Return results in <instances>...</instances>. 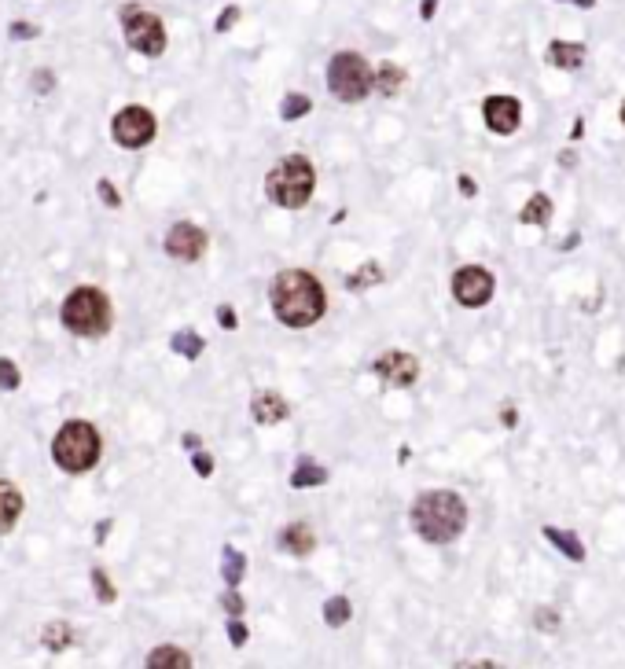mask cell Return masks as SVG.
<instances>
[{
    "label": "cell",
    "instance_id": "obj_1",
    "mask_svg": "<svg viewBox=\"0 0 625 669\" xmlns=\"http://www.w3.org/2000/svg\"><path fill=\"white\" fill-rule=\"evenodd\" d=\"M328 309V298L320 291L317 276L306 269H284L273 280V313L284 320L287 328H309L317 324Z\"/></svg>",
    "mask_w": 625,
    "mask_h": 669
},
{
    "label": "cell",
    "instance_id": "obj_2",
    "mask_svg": "<svg viewBox=\"0 0 625 669\" xmlns=\"http://www.w3.org/2000/svg\"><path fill=\"white\" fill-rule=\"evenodd\" d=\"M412 526L423 541L431 545H449L456 541L467 526V504L449 489H434V493H423L416 504H412Z\"/></svg>",
    "mask_w": 625,
    "mask_h": 669
},
{
    "label": "cell",
    "instance_id": "obj_3",
    "mask_svg": "<svg viewBox=\"0 0 625 669\" xmlns=\"http://www.w3.org/2000/svg\"><path fill=\"white\" fill-rule=\"evenodd\" d=\"M313 188H317V173H313V162L306 155H287L265 177V195L276 206H287V210L306 206L313 199Z\"/></svg>",
    "mask_w": 625,
    "mask_h": 669
},
{
    "label": "cell",
    "instance_id": "obj_4",
    "mask_svg": "<svg viewBox=\"0 0 625 669\" xmlns=\"http://www.w3.org/2000/svg\"><path fill=\"white\" fill-rule=\"evenodd\" d=\"M59 317H63V328L81 335V339H100V335L111 331L114 313L103 291H96V287H78V291L67 295Z\"/></svg>",
    "mask_w": 625,
    "mask_h": 669
},
{
    "label": "cell",
    "instance_id": "obj_5",
    "mask_svg": "<svg viewBox=\"0 0 625 669\" xmlns=\"http://www.w3.org/2000/svg\"><path fill=\"white\" fill-rule=\"evenodd\" d=\"M100 449H103L100 431H96L89 420L63 423V431L52 438V460H56L63 471H70V475H81V471L96 467Z\"/></svg>",
    "mask_w": 625,
    "mask_h": 669
},
{
    "label": "cell",
    "instance_id": "obj_6",
    "mask_svg": "<svg viewBox=\"0 0 625 669\" xmlns=\"http://www.w3.org/2000/svg\"><path fill=\"white\" fill-rule=\"evenodd\" d=\"M328 89L342 103H361L372 92V67L357 52H339L328 63Z\"/></svg>",
    "mask_w": 625,
    "mask_h": 669
},
{
    "label": "cell",
    "instance_id": "obj_7",
    "mask_svg": "<svg viewBox=\"0 0 625 669\" xmlns=\"http://www.w3.org/2000/svg\"><path fill=\"white\" fill-rule=\"evenodd\" d=\"M122 30H125L129 48L140 52V56H162V52H166V26H162L159 15L144 12L137 4H125Z\"/></svg>",
    "mask_w": 625,
    "mask_h": 669
},
{
    "label": "cell",
    "instance_id": "obj_8",
    "mask_svg": "<svg viewBox=\"0 0 625 669\" xmlns=\"http://www.w3.org/2000/svg\"><path fill=\"white\" fill-rule=\"evenodd\" d=\"M111 129L122 148H144L155 140V114L148 107H125V111L114 114Z\"/></svg>",
    "mask_w": 625,
    "mask_h": 669
},
{
    "label": "cell",
    "instance_id": "obj_9",
    "mask_svg": "<svg viewBox=\"0 0 625 669\" xmlns=\"http://www.w3.org/2000/svg\"><path fill=\"white\" fill-rule=\"evenodd\" d=\"M453 295L456 302L467 309L486 306L489 298H493V276H489L482 265H464V269H456L453 276Z\"/></svg>",
    "mask_w": 625,
    "mask_h": 669
},
{
    "label": "cell",
    "instance_id": "obj_10",
    "mask_svg": "<svg viewBox=\"0 0 625 669\" xmlns=\"http://www.w3.org/2000/svg\"><path fill=\"white\" fill-rule=\"evenodd\" d=\"M210 247L206 243V232L192 221H181V225L170 228V236H166V254L177 261H195L203 258V250Z\"/></svg>",
    "mask_w": 625,
    "mask_h": 669
},
{
    "label": "cell",
    "instance_id": "obj_11",
    "mask_svg": "<svg viewBox=\"0 0 625 669\" xmlns=\"http://www.w3.org/2000/svg\"><path fill=\"white\" fill-rule=\"evenodd\" d=\"M375 375L379 379H387L390 386H412L420 379V361L412 357V353H383L379 361H375Z\"/></svg>",
    "mask_w": 625,
    "mask_h": 669
},
{
    "label": "cell",
    "instance_id": "obj_12",
    "mask_svg": "<svg viewBox=\"0 0 625 669\" xmlns=\"http://www.w3.org/2000/svg\"><path fill=\"white\" fill-rule=\"evenodd\" d=\"M482 114H486V125L493 129V133L508 137V133L519 129L523 107H519V100H512V96H489L486 107H482Z\"/></svg>",
    "mask_w": 625,
    "mask_h": 669
},
{
    "label": "cell",
    "instance_id": "obj_13",
    "mask_svg": "<svg viewBox=\"0 0 625 669\" xmlns=\"http://www.w3.org/2000/svg\"><path fill=\"white\" fill-rule=\"evenodd\" d=\"M250 416H254V423H262V427H273V423H284L287 416H291V405H287L280 394L265 390V394H254V401H250Z\"/></svg>",
    "mask_w": 625,
    "mask_h": 669
},
{
    "label": "cell",
    "instance_id": "obj_14",
    "mask_svg": "<svg viewBox=\"0 0 625 669\" xmlns=\"http://www.w3.org/2000/svg\"><path fill=\"white\" fill-rule=\"evenodd\" d=\"M19 515H23V493H19L15 482L0 478V533L12 530L15 522H19Z\"/></svg>",
    "mask_w": 625,
    "mask_h": 669
},
{
    "label": "cell",
    "instance_id": "obj_15",
    "mask_svg": "<svg viewBox=\"0 0 625 669\" xmlns=\"http://www.w3.org/2000/svg\"><path fill=\"white\" fill-rule=\"evenodd\" d=\"M280 548H284L287 556H309V552L317 548V537H313L309 526L295 522V526H287V530L280 533Z\"/></svg>",
    "mask_w": 625,
    "mask_h": 669
},
{
    "label": "cell",
    "instance_id": "obj_16",
    "mask_svg": "<svg viewBox=\"0 0 625 669\" xmlns=\"http://www.w3.org/2000/svg\"><path fill=\"white\" fill-rule=\"evenodd\" d=\"M328 482V471L313 460V456H302L295 464V471H291V486L295 489H313V486H324Z\"/></svg>",
    "mask_w": 625,
    "mask_h": 669
},
{
    "label": "cell",
    "instance_id": "obj_17",
    "mask_svg": "<svg viewBox=\"0 0 625 669\" xmlns=\"http://www.w3.org/2000/svg\"><path fill=\"white\" fill-rule=\"evenodd\" d=\"M548 63L559 70H578L585 63V48L570 45V41H552L548 45Z\"/></svg>",
    "mask_w": 625,
    "mask_h": 669
},
{
    "label": "cell",
    "instance_id": "obj_18",
    "mask_svg": "<svg viewBox=\"0 0 625 669\" xmlns=\"http://www.w3.org/2000/svg\"><path fill=\"white\" fill-rule=\"evenodd\" d=\"M188 666H192V658L181 647H155L148 655V669H188Z\"/></svg>",
    "mask_w": 625,
    "mask_h": 669
},
{
    "label": "cell",
    "instance_id": "obj_19",
    "mask_svg": "<svg viewBox=\"0 0 625 669\" xmlns=\"http://www.w3.org/2000/svg\"><path fill=\"white\" fill-rule=\"evenodd\" d=\"M372 85L383 92V96H394V92L405 85V70H401L398 63H383V67L372 74Z\"/></svg>",
    "mask_w": 625,
    "mask_h": 669
},
{
    "label": "cell",
    "instance_id": "obj_20",
    "mask_svg": "<svg viewBox=\"0 0 625 669\" xmlns=\"http://www.w3.org/2000/svg\"><path fill=\"white\" fill-rule=\"evenodd\" d=\"M221 574H225V581L236 589L239 581H243V574H247V556L236 552L232 545H225V552H221Z\"/></svg>",
    "mask_w": 625,
    "mask_h": 669
},
{
    "label": "cell",
    "instance_id": "obj_21",
    "mask_svg": "<svg viewBox=\"0 0 625 669\" xmlns=\"http://www.w3.org/2000/svg\"><path fill=\"white\" fill-rule=\"evenodd\" d=\"M545 541H552V545L563 552V556L570 559H585V548H581V541L574 537V533L567 530H556V526H545Z\"/></svg>",
    "mask_w": 625,
    "mask_h": 669
},
{
    "label": "cell",
    "instance_id": "obj_22",
    "mask_svg": "<svg viewBox=\"0 0 625 669\" xmlns=\"http://www.w3.org/2000/svg\"><path fill=\"white\" fill-rule=\"evenodd\" d=\"M170 346H173V350H177V353H181V357H188V361H199V353L206 350L203 335H195V331H177Z\"/></svg>",
    "mask_w": 625,
    "mask_h": 669
},
{
    "label": "cell",
    "instance_id": "obj_23",
    "mask_svg": "<svg viewBox=\"0 0 625 669\" xmlns=\"http://www.w3.org/2000/svg\"><path fill=\"white\" fill-rule=\"evenodd\" d=\"M350 618H353V607H350V600H346V596H335V600L324 603V622H328L331 629H342V625L350 622Z\"/></svg>",
    "mask_w": 625,
    "mask_h": 669
},
{
    "label": "cell",
    "instance_id": "obj_24",
    "mask_svg": "<svg viewBox=\"0 0 625 669\" xmlns=\"http://www.w3.org/2000/svg\"><path fill=\"white\" fill-rule=\"evenodd\" d=\"M309 111H313V100H309V96H302V92H291V96H284V103H280V118H284V122L306 118Z\"/></svg>",
    "mask_w": 625,
    "mask_h": 669
},
{
    "label": "cell",
    "instance_id": "obj_25",
    "mask_svg": "<svg viewBox=\"0 0 625 669\" xmlns=\"http://www.w3.org/2000/svg\"><path fill=\"white\" fill-rule=\"evenodd\" d=\"M548 214H552V203H548V195H534V199H530V203L523 206L519 221H523V225H545Z\"/></svg>",
    "mask_w": 625,
    "mask_h": 669
},
{
    "label": "cell",
    "instance_id": "obj_26",
    "mask_svg": "<svg viewBox=\"0 0 625 669\" xmlns=\"http://www.w3.org/2000/svg\"><path fill=\"white\" fill-rule=\"evenodd\" d=\"M70 644H74V633H70L67 622H52L45 629V647H48V651H67Z\"/></svg>",
    "mask_w": 625,
    "mask_h": 669
},
{
    "label": "cell",
    "instance_id": "obj_27",
    "mask_svg": "<svg viewBox=\"0 0 625 669\" xmlns=\"http://www.w3.org/2000/svg\"><path fill=\"white\" fill-rule=\"evenodd\" d=\"M379 280H383V269H379L375 261H368V265H364L361 273H353L350 280H346V287H350V291H361V287H368V284H379Z\"/></svg>",
    "mask_w": 625,
    "mask_h": 669
},
{
    "label": "cell",
    "instance_id": "obj_28",
    "mask_svg": "<svg viewBox=\"0 0 625 669\" xmlns=\"http://www.w3.org/2000/svg\"><path fill=\"white\" fill-rule=\"evenodd\" d=\"M92 589H96L100 603H114V600H118V592H114L111 578H107V570H100V567H92Z\"/></svg>",
    "mask_w": 625,
    "mask_h": 669
},
{
    "label": "cell",
    "instance_id": "obj_29",
    "mask_svg": "<svg viewBox=\"0 0 625 669\" xmlns=\"http://www.w3.org/2000/svg\"><path fill=\"white\" fill-rule=\"evenodd\" d=\"M19 383H23V375H19L15 361L0 357V386H4V390H19Z\"/></svg>",
    "mask_w": 625,
    "mask_h": 669
},
{
    "label": "cell",
    "instance_id": "obj_30",
    "mask_svg": "<svg viewBox=\"0 0 625 669\" xmlns=\"http://www.w3.org/2000/svg\"><path fill=\"white\" fill-rule=\"evenodd\" d=\"M239 15H243V12H239V4H228L225 12H221V19L214 23V30H217V34H228V30L239 23Z\"/></svg>",
    "mask_w": 625,
    "mask_h": 669
},
{
    "label": "cell",
    "instance_id": "obj_31",
    "mask_svg": "<svg viewBox=\"0 0 625 669\" xmlns=\"http://www.w3.org/2000/svg\"><path fill=\"white\" fill-rule=\"evenodd\" d=\"M192 464H195V475H203V478L214 475V456L203 453V449H195L192 453Z\"/></svg>",
    "mask_w": 625,
    "mask_h": 669
},
{
    "label": "cell",
    "instance_id": "obj_32",
    "mask_svg": "<svg viewBox=\"0 0 625 669\" xmlns=\"http://www.w3.org/2000/svg\"><path fill=\"white\" fill-rule=\"evenodd\" d=\"M247 636H250L247 625H243L236 614H232V622H228V640H232V647H243V644H247Z\"/></svg>",
    "mask_w": 625,
    "mask_h": 669
},
{
    "label": "cell",
    "instance_id": "obj_33",
    "mask_svg": "<svg viewBox=\"0 0 625 669\" xmlns=\"http://www.w3.org/2000/svg\"><path fill=\"white\" fill-rule=\"evenodd\" d=\"M96 188H100V199H103V203H107V206H114V210H118V206H122V195L114 192V184L107 181V177H103V181L96 184Z\"/></svg>",
    "mask_w": 625,
    "mask_h": 669
},
{
    "label": "cell",
    "instance_id": "obj_34",
    "mask_svg": "<svg viewBox=\"0 0 625 669\" xmlns=\"http://www.w3.org/2000/svg\"><path fill=\"white\" fill-rule=\"evenodd\" d=\"M221 603H225L228 614H243V596H239V592H225V596H221Z\"/></svg>",
    "mask_w": 625,
    "mask_h": 669
},
{
    "label": "cell",
    "instance_id": "obj_35",
    "mask_svg": "<svg viewBox=\"0 0 625 669\" xmlns=\"http://www.w3.org/2000/svg\"><path fill=\"white\" fill-rule=\"evenodd\" d=\"M8 34H12V41H23V37H37V26H30V23H15L12 30H8Z\"/></svg>",
    "mask_w": 625,
    "mask_h": 669
},
{
    "label": "cell",
    "instance_id": "obj_36",
    "mask_svg": "<svg viewBox=\"0 0 625 669\" xmlns=\"http://www.w3.org/2000/svg\"><path fill=\"white\" fill-rule=\"evenodd\" d=\"M217 320H221V328H236V313H232V306H221L217 309Z\"/></svg>",
    "mask_w": 625,
    "mask_h": 669
},
{
    "label": "cell",
    "instance_id": "obj_37",
    "mask_svg": "<svg viewBox=\"0 0 625 669\" xmlns=\"http://www.w3.org/2000/svg\"><path fill=\"white\" fill-rule=\"evenodd\" d=\"M537 625H548L545 633H552V629H556V625H559V618H556V614H552V611H541V614H537Z\"/></svg>",
    "mask_w": 625,
    "mask_h": 669
},
{
    "label": "cell",
    "instance_id": "obj_38",
    "mask_svg": "<svg viewBox=\"0 0 625 669\" xmlns=\"http://www.w3.org/2000/svg\"><path fill=\"white\" fill-rule=\"evenodd\" d=\"M434 12H438V0H423V4H420L423 19H434Z\"/></svg>",
    "mask_w": 625,
    "mask_h": 669
},
{
    "label": "cell",
    "instance_id": "obj_39",
    "mask_svg": "<svg viewBox=\"0 0 625 669\" xmlns=\"http://www.w3.org/2000/svg\"><path fill=\"white\" fill-rule=\"evenodd\" d=\"M460 192H464V195H475L478 192L475 181H471V177H460Z\"/></svg>",
    "mask_w": 625,
    "mask_h": 669
},
{
    "label": "cell",
    "instance_id": "obj_40",
    "mask_svg": "<svg viewBox=\"0 0 625 669\" xmlns=\"http://www.w3.org/2000/svg\"><path fill=\"white\" fill-rule=\"evenodd\" d=\"M622 125H625V103H622Z\"/></svg>",
    "mask_w": 625,
    "mask_h": 669
}]
</instances>
